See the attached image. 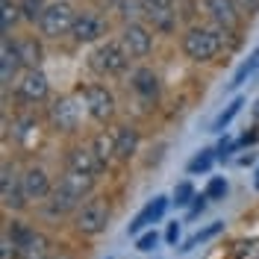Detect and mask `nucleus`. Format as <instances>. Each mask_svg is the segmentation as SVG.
Returning a JSON list of instances; mask_svg holds the SVG:
<instances>
[{"label":"nucleus","mask_w":259,"mask_h":259,"mask_svg":"<svg viewBox=\"0 0 259 259\" xmlns=\"http://www.w3.org/2000/svg\"><path fill=\"white\" fill-rule=\"evenodd\" d=\"M18 256V244L9 239V236H3V244H0V259H15Z\"/></svg>","instance_id":"36"},{"label":"nucleus","mask_w":259,"mask_h":259,"mask_svg":"<svg viewBox=\"0 0 259 259\" xmlns=\"http://www.w3.org/2000/svg\"><path fill=\"white\" fill-rule=\"evenodd\" d=\"M80 97H82L85 109H89V115H92L95 121H109V118L115 115V97H112V92H109L106 85H97V82L82 85Z\"/></svg>","instance_id":"6"},{"label":"nucleus","mask_w":259,"mask_h":259,"mask_svg":"<svg viewBox=\"0 0 259 259\" xmlns=\"http://www.w3.org/2000/svg\"><path fill=\"white\" fill-rule=\"evenodd\" d=\"M18 68H21V56H18L15 41H9V35H3V45H0V77H3V85L15 80Z\"/></svg>","instance_id":"16"},{"label":"nucleus","mask_w":259,"mask_h":259,"mask_svg":"<svg viewBox=\"0 0 259 259\" xmlns=\"http://www.w3.org/2000/svg\"><path fill=\"white\" fill-rule=\"evenodd\" d=\"M203 12L209 18L218 30H236L239 27V18H242V9L236 0H203Z\"/></svg>","instance_id":"10"},{"label":"nucleus","mask_w":259,"mask_h":259,"mask_svg":"<svg viewBox=\"0 0 259 259\" xmlns=\"http://www.w3.org/2000/svg\"><path fill=\"white\" fill-rule=\"evenodd\" d=\"M168 203H171V200H168L165 194H156V197H153V200L147 203L145 209H142L139 215H136V218H133V224H130L127 233H130V236H139V233H142V230H145L147 224H156V221H159L162 215H165Z\"/></svg>","instance_id":"15"},{"label":"nucleus","mask_w":259,"mask_h":259,"mask_svg":"<svg viewBox=\"0 0 259 259\" xmlns=\"http://www.w3.org/2000/svg\"><path fill=\"white\" fill-rule=\"evenodd\" d=\"M206 194H209V200L224 197V194H227V180H224V177H212L209 186H206Z\"/></svg>","instance_id":"34"},{"label":"nucleus","mask_w":259,"mask_h":259,"mask_svg":"<svg viewBox=\"0 0 259 259\" xmlns=\"http://www.w3.org/2000/svg\"><path fill=\"white\" fill-rule=\"evenodd\" d=\"M50 256V242L48 236L30 230V236L24 242H18V259H48Z\"/></svg>","instance_id":"17"},{"label":"nucleus","mask_w":259,"mask_h":259,"mask_svg":"<svg viewBox=\"0 0 259 259\" xmlns=\"http://www.w3.org/2000/svg\"><path fill=\"white\" fill-rule=\"evenodd\" d=\"M236 3H239L242 15H256L259 12V0H236Z\"/></svg>","instance_id":"38"},{"label":"nucleus","mask_w":259,"mask_h":259,"mask_svg":"<svg viewBox=\"0 0 259 259\" xmlns=\"http://www.w3.org/2000/svg\"><path fill=\"white\" fill-rule=\"evenodd\" d=\"M236 147H239V142H230V139H224V142L218 145V150H215V156H218V159H227Z\"/></svg>","instance_id":"37"},{"label":"nucleus","mask_w":259,"mask_h":259,"mask_svg":"<svg viewBox=\"0 0 259 259\" xmlns=\"http://www.w3.org/2000/svg\"><path fill=\"white\" fill-rule=\"evenodd\" d=\"M18 6H21V15L27 18V21H32V24H38V18L45 15V9H48L45 0H21Z\"/></svg>","instance_id":"28"},{"label":"nucleus","mask_w":259,"mask_h":259,"mask_svg":"<svg viewBox=\"0 0 259 259\" xmlns=\"http://www.w3.org/2000/svg\"><path fill=\"white\" fill-rule=\"evenodd\" d=\"M133 89L145 97V100H153V97L159 95V77L150 68H136L133 71Z\"/></svg>","instance_id":"21"},{"label":"nucleus","mask_w":259,"mask_h":259,"mask_svg":"<svg viewBox=\"0 0 259 259\" xmlns=\"http://www.w3.org/2000/svg\"><path fill=\"white\" fill-rule=\"evenodd\" d=\"M21 183H24V192L30 200H41V197H48L53 189H50V177L45 168H38V165H30L24 174H21Z\"/></svg>","instance_id":"14"},{"label":"nucleus","mask_w":259,"mask_h":259,"mask_svg":"<svg viewBox=\"0 0 259 259\" xmlns=\"http://www.w3.org/2000/svg\"><path fill=\"white\" fill-rule=\"evenodd\" d=\"M253 121H259V100L253 103Z\"/></svg>","instance_id":"41"},{"label":"nucleus","mask_w":259,"mask_h":259,"mask_svg":"<svg viewBox=\"0 0 259 259\" xmlns=\"http://www.w3.org/2000/svg\"><path fill=\"white\" fill-rule=\"evenodd\" d=\"M74 41H80V45H92V41H100L103 35H106V18L97 15L95 9H82L77 12V21H74Z\"/></svg>","instance_id":"9"},{"label":"nucleus","mask_w":259,"mask_h":259,"mask_svg":"<svg viewBox=\"0 0 259 259\" xmlns=\"http://www.w3.org/2000/svg\"><path fill=\"white\" fill-rule=\"evenodd\" d=\"M242 106H244V100H242V97H236L233 103H227V109H224L221 115H218V118H215V124H212V130H215V133H221V130H224L227 124L233 121V118H236V115L242 112Z\"/></svg>","instance_id":"26"},{"label":"nucleus","mask_w":259,"mask_h":259,"mask_svg":"<svg viewBox=\"0 0 259 259\" xmlns=\"http://www.w3.org/2000/svg\"><path fill=\"white\" fill-rule=\"evenodd\" d=\"M0 200L6 209H24L27 206V192L24 183L18 177V171L12 165H3V177H0Z\"/></svg>","instance_id":"11"},{"label":"nucleus","mask_w":259,"mask_h":259,"mask_svg":"<svg viewBox=\"0 0 259 259\" xmlns=\"http://www.w3.org/2000/svg\"><path fill=\"white\" fill-rule=\"evenodd\" d=\"M145 18L153 24V30H171L174 27V0H145Z\"/></svg>","instance_id":"13"},{"label":"nucleus","mask_w":259,"mask_h":259,"mask_svg":"<svg viewBox=\"0 0 259 259\" xmlns=\"http://www.w3.org/2000/svg\"><path fill=\"white\" fill-rule=\"evenodd\" d=\"M118 41L124 45V50L130 53V59H142V56H147L150 48H153V35H150V30H147L145 24H139V21H127Z\"/></svg>","instance_id":"8"},{"label":"nucleus","mask_w":259,"mask_h":259,"mask_svg":"<svg viewBox=\"0 0 259 259\" xmlns=\"http://www.w3.org/2000/svg\"><path fill=\"white\" fill-rule=\"evenodd\" d=\"M15 48L24 68H38L41 65V45L35 38H21V41H15Z\"/></svg>","instance_id":"22"},{"label":"nucleus","mask_w":259,"mask_h":259,"mask_svg":"<svg viewBox=\"0 0 259 259\" xmlns=\"http://www.w3.org/2000/svg\"><path fill=\"white\" fill-rule=\"evenodd\" d=\"M38 139V121L35 118H21L15 124V142H21L24 147H32Z\"/></svg>","instance_id":"24"},{"label":"nucleus","mask_w":259,"mask_h":259,"mask_svg":"<svg viewBox=\"0 0 259 259\" xmlns=\"http://www.w3.org/2000/svg\"><path fill=\"white\" fill-rule=\"evenodd\" d=\"M68 168H71V171H82V174H95L97 177L106 165L97 159V153H95L92 145H77V147L68 150Z\"/></svg>","instance_id":"12"},{"label":"nucleus","mask_w":259,"mask_h":259,"mask_svg":"<svg viewBox=\"0 0 259 259\" xmlns=\"http://www.w3.org/2000/svg\"><path fill=\"white\" fill-rule=\"evenodd\" d=\"M156 242H159V236H156V230H150V233H145V236H139L136 247H139L142 253H147V250H153V247H156Z\"/></svg>","instance_id":"35"},{"label":"nucleus","mask_w":259,"mask_h":259,"mask_svg":"<svg viewBox=\"0 0 259 259\" xmlns=\"http://www.w3.org/2000/svg\"><path fill=\"white\" fill-rule=\"evenodd\" d=\"M109 224V206L103 200H89L77 209V233L82 236H97Z\"/></svg>","instance_id":"7"},{"label":"nucleus","mask_w":259,"mask_h":259,"mask_svg":"<svg viewBox=\"0 0 259 259\" xmlns=\"http://www.w3.org/2000/svg\"><path fill=\"white\" fill-rule=\"evenodd\" d=\"M194 200V186L192 183H180L177 189H174V203L177 206H189Z\"/></svg>","instance_id":"33"},{"label":"nucleus","mask_w":259,"mask_h":259,"mask_svg":"<svg viewBox=\"0 0 259 259\" xmlns=\"http://www.w3.org/2000/svg\"><path fill=\"white\" fill-rule=\"evenodd\" d=\"M236 259H259V239H247V242L236 244Z\"/></svg>","instance_id":"32"},{"label":"nucleus","mask_w":259,"mask_h":259,"mask_svg":"<svg viewBox=\"0 0 259 259\" xmlns=\"http://www.w3.org/2000/svg\"><path fill=\"white\" fill-rule=\"evenodd\" d=\"M48 118H50V127L53 130H59V133H74V130L80 127V121H82L80 100L71 97V95L56 97V100L48 106Z\"/></svg>","instance_id":"4"},{"label":"nucleus","mask_w":259,"mask_h":259,"mask_svg":"<svg viewBox=\"0 0 259 259\" xmlns=\"http://www.w3.org/2000/svg\"><path fill=\"white\" fill-rule=\"evenodd\" d=\"M221 230H224V224H221V221H215V224H209L206 230H200V233H194L192 239H189V242H186L183 247H180V250L186 253V250H192L194 244H200V242H206V239H212V236H218Z\"/></svg>","instance_id":"29"},{"label":"nucleus","mask_w":259,"mask_h":259,"mask_svg":"<svg viewBox=\"0 0 259 259\" xmlns=\"http://www.w3.org/2000/svg\"><path fill=\"white\" fill-rule=\"evenodd\" d=\"M115 3H118V12L124 21H136L145 15V0H115Z\"/></svg>","instance_id":"27"},{"label":"nucleus","mask_w":259,"mask_h":259,"mask_svg":"<svg viewBox=\"0 0 259 259\" xmlns=\"http://www.w3.org/2000/svg\"><path fill=\"white\" fill-rule=\"evenodd\" d=\"M139 150V130L136 127H118L115 130V159L127 162Z\"/></svg>","instance_id":"19"},{"label":"nucleus","mask_w":259,"mask_h":259,"mask_svg":"<svg viewBox=\"0 0 259 259\" xmlns=\"http://www.w3.org/2000/svg\"><path fill=\"white\" fill-rule=\"evenodd\" d=\"M18 18H24V15H21V6L9 3V0H3V32H9V30H12Z\"/></svg>","instance_id":"31"},{"label":"nucleus","mask_w":259,"mask_h":259,"mask_svg":"<svg viewBox=\"0 0 259 259\" xmlns=\"http://www.w3.org/2000/svg\"><path fill=\"white\" fill-rule=\"evenodd\" d=\"M77 203H80V197L71 194L68 189H62V186H56V189L48 194V212L50 215H68L71 209H77Z\"/></svg>","instance_id":"20"},{"label":"nucleus","mask_w":259,"mask_h":259,"mask_svg":"<svg viewBox=\"0 0 259 259\" xmlns=\"http://www.w3.org/2000/svg\"><path fill=\"white\" fill-rule=\"evenodd\" d=\"M256 189H259V171H256Z\"/></svg>","instance_id":"42"},{"label":"nucleus","mask_w":259,"mask_h":259,"mask_svg":"<svg viewBox=\"0 0 259 259\" xmlns=\"http://www.w3.org/2000/svg\"><path fill=\"white\" fill-rule=\"evenodd\" d=\"M256 68H259V48H253V50H250V56H247V59L239 65V71L233 74V80H230V89H239V85H242V82L247 80V77H250Z\"/></svg>","instance_id":"25"},{"label":"nucleus","mask_w":259,"mask_h":259,"mask_svg":"<svg viewBox=\"0 0 259 259\" xmlns=\"http://www.w3.org/2000/svg\"><path fill=\"white\" fill-rule=\"evenodd\" d=\"M206 200H209V194H200V197H194V203H192V212H189V215H200V212L206 209Z\"/></svg>","instance_id":"39"},{"label":"nucleus","mask_w":259,"mask_h":259,"mask_svg":"<svg viewBox=\"0 0 259 259\" xmlns=\"http://www.w3.org/2000/svg\"><path fill=\"white\" fill-rule=\"evenodd\" d=\"M74 21H77V12L68 0H56V3H48L45 15L38 18V30L45 38H59V35H68L74 30Z\"/></svg>","instance_id":"3"},{"label":"nucleus","mask_w":259,"mask_h":259,"mask_svg":"<svg viewBox=\"0 0 259 259\" xmlns=\"http://www.w3.org/2000/svg\"><path fill=\"white\" fill-rule=\"evenodd\" d=\"M92 147H95L97 159L103 162V165H109V162L115 159V130L112 133H100V136H95Z\"/></svg>","instance_id":"23"},{"label":"nucleus","mask_w":259,"mask_h":259,"mask_svg":"<svg viewBox=\"0 0 259 259\" xmlns=\"http://www.w3.org/2000/svg\"><path fill=\"white\" fill-rule=\"evenodd\" d=\"M15 95H18V100H24V103H41V100L50 95L48 74H45L41 68H27L15 82Z\"/></svg>","instance_id":"5"},{"label":"nucleus","mask_w":259,"mask_h":259,"mask_svg":"<svg viewBox=\"0 0 259 259\" xmlns=\"http://www.w3.org/2000/svg\"><path fill=\"white\" fill-rule=\"evenodd\" d=\"M127 62H130V53L124 50L121 41H100L89 56V68L97 77H118V74L127 71Z\"/></svg>","instance_id":"2"},{"label":"nucleus","mask_w":259,"mask_h":259,"mask_svg":"<svg viewBox=\"0 0 259 259\" xmlns=\"http://www.w3.org/2000/svg\"><path fill=\"white\" fill-rule=\"evenodd\" d=\"M224 32L218 27H189L183 35V53L192 62H212L224 48Z\"/></svg>","instance_id":"1"},{"label":"nucleus","mask_w":259,"mask_h":259,"mask_svg":"<svg viewBox=\"0 0 259 259\" xmlns=\"http://www.w3.org/2000/svg\"><path fill=\"white\" fill-rule=\"evenodd\" d=\"M177 236H180V224L174 221V224H168V233H165V239L174 244V242H177Z\"/></svg>","instance_id":"40"},{"label":"nucleus","mask_w":259,"mask_h":259,"mask_svg":"<svg viewBox=\"0 0 259 259\" xmlns=\"http://www.w3.org/2000/svg\"><path fill=\"white\" fill-rule=\"evenodd\" d=\"M59 186L62 189H68L71 194H77V197H89L92 194V189H95V174H82V171H65L62 180H59Z\"/></svg>","instance_id":"18"},{"label":"nucleus","mask_w":259,"mask_h":259,"mask_svg":"<svg viewBox=\"0 0 259 259\" xmlns=\"http://www.w3.org/2000/svg\"><path fill=\"white\" fill-rule=\"evenodd\" d=\"M212 162H215V150H200L192 162H189V174H200V171H209Z\"/></svg>","instance_id":"30"}]
</instances>
